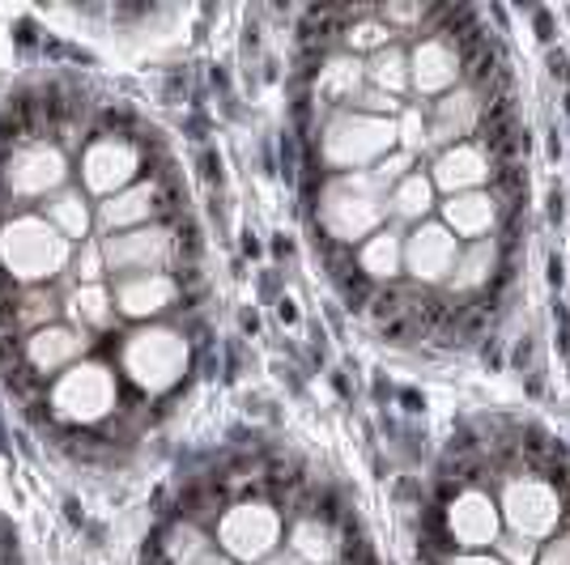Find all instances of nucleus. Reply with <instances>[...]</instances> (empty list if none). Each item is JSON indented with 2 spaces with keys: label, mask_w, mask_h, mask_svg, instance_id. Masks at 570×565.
Returning a JSON list of instances; mask_svg holds the SVG:
<instances>
[{
  "label": "nucleus",
  "mask_w": 570,
  "mask_h": 565,
  "mask_svg": "<svg viewBox=\"0 0 570 565\" xmlns=\"http://www.w3.org/2000/svg\"><path fill=\"white\" fill-rule=\"evenodd\" d=\"M149 158L141 137H119V132H98L77 158V179L86 196L111 200L119 191H128L132 184H141V166Z\"/></svg>",
  "instance_id": "obj_8"
},
{
  "label": "nucleus",
  "mask_w": 570,
  "mask_h": 565,
  "mask_svg": "<svg viewBox=\"0 0 570 565\" xmlns=\"http://www.w3.org/2000/svg\"><path fill=\"white\" fill-rule=\"evenodd\" d=\"M448 565H502L499 557H485V553H460V557H452Z\"/></svg>",
  "instance_id": "obj_33"
},
{
  "label": "nucleus",
  "mask_w": 570,
  "mask_h": 565,
  "mask_svg": "<svg viewBox=\"0 0 570 565\" xmlns=\"http://www.w3.org/2000/svg\"><path fill=\"white\" fill-rule=\"evenodd\" d=\"M69 315H72V328L77 331H111L119 319L116 298L107 285H77L69 298Z\"/></svg>",
  "instance_id": "obj_23"
},
{
  "label": "nucleus",
  "mask_w": 570,
  "mask_h": 565,
  "mask_svg": "<svg viewBox=\"0 0 570 565\" xmlns=\"http://www.w3.org/2000/svg\"><path fill=\"white\" fill-rule=\"evenodd\" d=\"M366 86L371 90H380V95H392V98H404L413 86H409V51L404 48H383L375 51L371 60H366Z\"/></svg>",
  "instance_id": "obj_26"
},
{
  "label": "nucleus",
  "mask_w": 570,
  "mask_h": 565,
  "mask_svg": "<svg viewBox=\"0 0 570 565\" xmlns=\"http://www.w3.org/2000/svg\"><path fill=\"white\" fill-rule=\"evenodd\" d=\"M282 511L264 497H238L217 518V548L235 565H261L277 553L282 544Z\"/></svg>",
  "instance_id": "obj_6"
},
{
  "label": "nucleus",
  "mask_w": 570,
  "mask_h": 565,
  "mask_svg": "<svg viewBox=\"0 0 570 565\" xmlns=\"http://www.w3.org/2000/svg\"><path fill=\"white\" fill-rule=\"evenodd\" d=\"M366 90V65L350 51L324 56V65L315 72V102H328L341 111H354V102Z\"/></svg>",
  "instance_id": "obj_19"
},
{
  "label": "nucleus",
  "mask_w": 570,
  "mask_h": 565,
  "mask_svg": "<svg viewBox=\"0 0 570 565\" xmlns=\"http://www.w3.org/2000/svg\"><path fill=\"white\" fill-rule=\"evenodd\" d=\"M494 175V158L490 149L476 141L448 145L434 166H430V184L434 191H448V196H464V191H481Z\"/></svg>",
  "instance_id": "obj_15"
},
{
  "label": "nucleus",
  "mask_w": 570,
  "mask_h": 565,
  "mask_svg": "<svg viewBox=\"0 0 570 565\" xmlns=\"http://www.w3.org/2000/svg\"><path fill=\"white\" fill-rule=\"evenodd\" d=\"M72 277H77V285H102V277H107V259H102V242H98V238L81 242V251H77V259H72Z\"/></svg>",
  "instance_id": "obj_29"
},
{
  "label": "nucleus",
  "mask_w": 570,
  "mask_h": 565,
  "mask_svg": "<svg viewBox=\"0 0 570 565\" xmlns=\"http://www.w3.org/2000/svg\"><path fill=\"white\" fill-rule=\"evenodd\" d=\"M455 259H460V238L443 221H422L404 235V272L422 289L452 281Z\"/></svg>",
  "instance_id": "obj_11"
},
{
  "label": "nucleus",
  "mask_w": 570,
  "mask_h": 565,
  "mask_svg": "<svg viewBox=\"0 0 570 565\" xmlns=\"http://www.w3.org/2000/svg\"><path fill=\"white\" fill-rule=\"evenodd\" d=\"M167 209H170L167 175H149V179L132 184L128 191H119V196H111V200H102V205L95 209V226L102 230V238L128 235V230L154 226Z\"/></svg>",
  "instance_id": "obj_12"
},
{
  "label": "nucleus",
  "mask_w": 570,
  "mask_h": 565,
  "mask_svg": "<svg viewBox=\"0 0 570 565\" xmlns=\"http://www.w3.org/2000/svg\"><path fill=\"white\" fill-rule=\"evenodd\" d=\"M72 259V242L43 212H18L0 226V277L18 289L56 281Z\"/></svg>",
  "instance_id": "obj_1"
},
{
  "label": "nucleus",
  "mask_w": 570,
  "mask_h": 565,
  "mask_svg": "<svg viewBox=\"0 0 570 565\" xmlns=\"http://www.w3.org/2000/svg\"><path fill=\"white\" fill-rule=\"evenodd\" d=\"M69 166L72 158L56 141H30L22 149H9L0 158V191L30 209L35 200L69 191Z\"/></svg>",
  "instance_id": "obj_7"
},
{
  "label": "nucleus",
  "mask_w": 570,
  "mask_h": 565,
  "mask_svg": "<svg viewBox=\"0 0 570 565\" xmlns=\"http://www.w3.org/2000/svg\"><path fill=\"white\" fill-rule=\"evenodd\" d=\"M86 349H90L86 331L60 328V324H48V328L22 336V361H26V370L39 378V383L60 378L69 366H77V361L86 357Z\"/></svg>",
  "instance_id": "obj_13"
},
{
  "label": "nucleus",
  "mask_w": 570,
  "mask_h": 565,
  "mask_svg": "<svg viewBox=\"0 0 570 565\" xmlns=\"http://www.w3.org/2000/svg\"><path fill=\"white\" fill-rule=\"evenodd\" d=\"M261 565H303V562H298L294 553H273V557H268V562H261Z\"/></svg>",
  "instance_id": "obj_34"
},
{
  "label": "nucleus",
  "mask_w": 570,
  "mask_h": 565,
  "mask_svg": "<svg viewBox=\"0 0 570 565\" xmlns=\"http://www.w3.org/2000/svg\"><path fill=\"white\" fill-rule=\"evenodd\" d=\"M289 553L303 565H336L345 544L328 515H303L289 527Z\"/></svg>",
  "instance_id": "obj_21"
},
{
  "label": "nucleus",
  "mask_w": 570,
  "mask_h": 565,
  "mask_svg": "<svg viewBox=\"0 0 570 565\" xmlns=\"http://www.w3.org/2000/svg\"><path fill=\"white\" fill-rule=\"evenodd\" d=\"M111 298H116V310L128 315V319H158L167 315L179 298H184V285L175 281L170 272H149V277H124V281L111 285Z\"/></svg>",
  "instance_id": "obj_17"
},
{
  "label": "nucleus",
  "mask_w": 570,
  "mask_h": 565,
  "mask_svg": "<svg viewBox=\"0 0 570 565\" xmlns=\"http://www.w3.org/2000/svg\"><path fill=\"white\" fill-rule=\"evenodd\" d=\"M481 111H485V102L473 86H455L452 95H443L430 111V145H443V149L460 145L481 123Z\"/></svg>",
  "instance_id": "obj_18"
},
{
  "label": "nucleus",
  "mask_w": 570,
  "mask_h": 565,
  "mask_svg": "<svg viewBox=\"0 0 570 565\" xmlns=\"http://www.w3.org/2000/svg\"><path fill=\"white\" fill-rule=\"evenodd\" d=\"M48 422L60 429H98L116 417L119 408V378L107 361H77L48 387Z\"/></svg>",
  "instance_id": "obj_3"
},
{
  "label": "nucleus",
  "mask_w": 570,
  "mask_h": 565,
  "mask_svg": "<svg viewBox=\"0 0 570 565\" xmlns=\"http://www.w3.org/2000/svg\"><path fill=\"white\" fill-rule=\"evenodd\" d=\"M460 51L452 39L430 34L417 48L409 51V86L417 95H452L460 86Z\"/></svg>",
  "instance_id": "obj_16"
},
{
  "label": "nucleus",
  "mask_w": 570,
  "mask_h": 565,
  "mask_svg": "<svg viewBox=\"0 0 570 565\" xmlns=\"http://www.w3.org/2000/svg\"><path fill=\"white\" fill-rule=\"evenodd\" d=\"M387 191L371 170L362 175H333L320 184L315 196V221L336 247H354L383 230L387 221Z\"/></svg>",
  "instance_id": "obj_2"
},
{
  "label": "nucleus",
  "mask_w": 570,
  "mask_h": 565,
  "mask_svg": "<svg viewBox=\"0 0 570 565\" xmlns=\"http://www.w3.org/2000/svg\"><path fill=\"white\" fill-rule=\"evenodd\" d=\"M537 565H570V536L546 544V553H537Z\"/></svg>",
  "instance_id": "obj_32"
},
{
  "label": "nucleus",
  "mask_w": 570,
  "mask_h": 565,
  "mask_svg": "<svg viewBox=\"0 0 570 565\" xmlns=\"http://www.w3.org/2000/svg\"><path fill=\"white\" fill-rule=\"evenodd\" d=\"M375 18H380L392 34H404V30L422 26V18H426V4H380V9H375Z\"/></svg>",
  "instance_id": "obj_30"
},
{
  "label": "nucleus",
  "mask_w": 570,
  "mask_h": 565,
  "mask_svg": "<svg viewBox=\"0 0 570 565\" xmlns=\"http://www.w3.org/2000/svg\"><path fill=\"white\" fill-rule=\"evenodd\" d=\"M494 272H499V242L481 238L473 247H460V259H455V272L448 285L455 294H476V289H485L494 281Z\"/></svg>",
  "instance_id": "obj_24"
},
{
  "label": "nucleus",
  "mask_w": 570,
  "mask_h": 565,
  "mask_svg": "<svg viewBox=\"0 0 570 565\" xmlns=\"http://www.w3.org/2000/svg\"><path fill=\"white\" fill-rule=\"evenodd\" d=\"M119 370L124 378L141 391V396H167L179 387V378L188 375L191 366V345L179 328H163V324H149L137 328L132 336L119 340Z\"/></svg>",
  "instance_id": "obj_4"
},
{
  "label": "nucleus",
  "mask_w": 570,
  "mask_h": 565,
  "mask_svg": "<svg viewBox=\"0 0 570 565\" xmlns=\"http://www.w3.org/2000/svg\"><path fill=\"white\" fill-rule=\"evenodd\" d=\"M345 18H350V13H345ZM341 39H345V51H350V56H357V51H371V56H375V51L392 48L396 34L375 18V9H366V13H354V18H350V26L341 30Z\"/></svg>",
  "instance_id": "obj_28"
},
{
  "label": "nucleus",
  "mask_w": 570,
  "mask_h": 565,
  "mask_svg": "<svg viewBox=\"0 0 570 565\" xmlns=\"http://www.w3.org/2000/svg\"><path fill=\"white\" fill-rule=\"evenodd\" d=\"M448 536L460 548H490L502 536V511L499 502L481 489H464L448 502Z\"/></svg>",
  "instance_id": "obj_14"
},
{
  "label": "nucleus",
  "mask_w": 570,
  "mask_h": 565,
  "mask_svg": "<svg viewBox=\"0 0 570 565\" xmlns=\"http://www.w3.org/2000/svg\"><path fill=\"white\" fill-rule=\"evenodd\" d=\"M387 209L396 212L401 221H426V212L434 209V184H430V175L422 170H413V175H404L396 188L387 191Z\"/></svg>",
  "instance_id": "obj_27"
},
{
  "label": "nucleus",
  "mask_w": 570,
  "mask_h": 565,
  "mask_svg": "<svg viewBox=\"0 0 570 565\" xmlns=\"http://www.w3.org/2000/svg\"><path fill=\"white\" fill-rule=\"evenodd\" d=\"M102 242V259H107V272L124 281V277H149V272H163L167 264L179 259V235L170 226H141V230H128V235L98 238Z\"/></svg>",
  "instance_id": "obj_9"
},
{
  "label": "nucleus",
  "mask_w": 570,
  "mask_h": 565,
  "mask_svg": "<svg viewBox=\"0 0 570 565\" xmlns=\"http://www.w3.org/2000/svg\"><path fill=\"white\" fill-rule=\"evenodd\" d=\"M499 553L502 565H537V541L523 536H499Z\"/></svg>",
  "instance_id": "obj_31"
},
{
  "label": "nucleus",
  "mask_w": 570,
  "mask_h": 565,
  "mask_svg": "<svg viewBox=\"0 0 570 565\" xmlns=\"http://www.w3.org/2000/svg\"><path fill=\"white\" fill-rule=\"evenodd\" d=\"M443 226L452 230L455 238H481L494 235V226H499V200L490 196V191H464V196H448L443 200Z\"/></svg>",
  "instance_id": "obj_20"
},
{
  "label": "nucleus",
  "mask_w": 570,
  "mask_h": 565,
  "mask_svg": "<svg viewBox=\"0 0 570 565\" xmlns=\"http://www.w3.org/2000/svg\"><path fill=\"white\" fill-rule=\"evenodd\" d=\"M502 523L511 527V536L523 541H546L562 523V494L541 480V476H515L502 489Z\"/></svg>",
  "instance_id": "obj_10"
},
{
  "label": "nucleus",
  "mask_w": 570,
  "mask_h": 565,
  "mask_svg": "<svg viewBox=\"0 0 570 565\" xmlns=\"http://www.w3.org/2000/svg\"><path fill=\"white\" fill-rule=\"evenodd\" d=\"M357 272L362 281L383 289V285H396V277L404 272V235L401 230H375L357 247Z\"/></svg>",
  "instance_id": "obj_22"
},
{
  "label": "nucleus",
  "mask_w": 570,
  "mask_h": 565,
  "mask_svg": "<svg viewBox=\"0 0 570 565\" xmlns=\"http://www.w3.org/2000/svg\"><path fill=\"white\" fill-rule=\"evenodd\" d=\"M396 149V119L362 116V111H336L320 123V162L333 175H362Z\"/></svg>",
  "instance_id": "obj_5"
},
{
  "label": "nucleus",
  "mask_w": 570,
  "mask_h": 565,
  "mask_svg": "<svg viewBox=\"0 0 570 565\" xmlns=\"http://www.w3.org/2000/svg\"><path fill=\"white\" fill-rule=\"evenodd\" d=\"M43 209H48L43 217H48L51 226L69 238V242H90L95 209H90V200H86V191L81 188H69V191H60V196H51Z\"/></svg>",
  "instance_id": "obj_25"
}]
</instances>
